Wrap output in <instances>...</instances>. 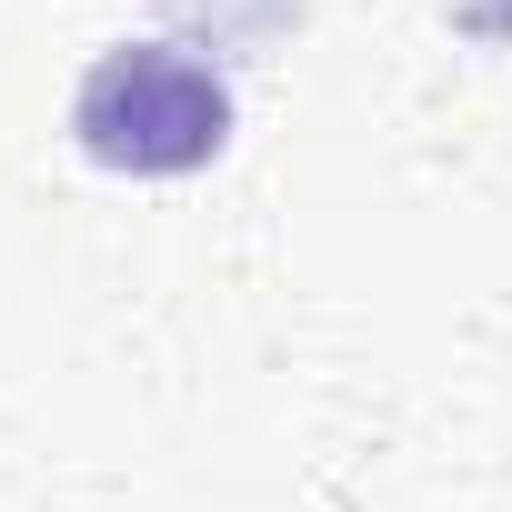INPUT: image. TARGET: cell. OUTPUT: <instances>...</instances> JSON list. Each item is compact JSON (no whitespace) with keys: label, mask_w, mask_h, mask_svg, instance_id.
<instances>
[{"label":"cell","mask_w":512,"mask_h":512,"mask_svg":"<svg viewBox=\"0 0 512 512\" xmlns=\"http://www.w3.org/2000/svg\"><path fill=\"white\" fill-rule=\"evenodd\" d=\"M231 71L191 41H111L81 81H71V141L81 161L121 171V181H181L201 161L231 151Z\"/></svg>","instance_id":"1"},{"label":"cell","mask_w":512,"mask_h":512,"mask_svg":"<svg viewBox=\"0 0 512 512\" xmlns=\"http://www.w3.org/2000/svg\"><path fill=\"white\" fill-rule=\"evenodd\" d=\"M191 11L211 21V31H241V41H262V31H282L302 0H191Z\"/></svg>","instance_id":"2"},{"label":"cell","mask_w":512,"mask_h":512,"mask_svg":"<svg viewBox=\"0 0 512 512\" xmlns=\"http://www.w3.org/2000/svg\"><path fill=\"white\" fill-rule=\"evenodd\" d=\"M462 31L472 41H512V0H462Z\"/></svg>","instance_id":"3"}]
</instances>
